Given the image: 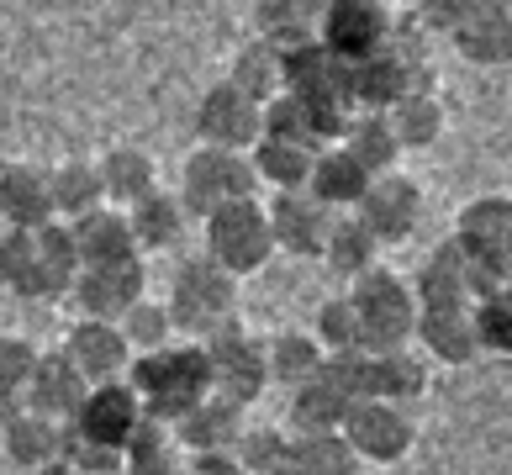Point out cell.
I'll use <instances>...</instances> for the list:
<instances>
[{
    "instance_id": "1",
    "label": "cell",
    "mask_w": 512,
    "mask_h": 475,
    "mask_svg": "<svg viewBox=\"0 0 512 475\" xmlns=\"http://www.w3.org/2000/svg\"><path fill=\"white\" fill-rule=\"evenodd\" d=\"M80 280V254H74L69 222H48L37 233H6L0 238V285L27 301L69 296Z\"/></svg>"
},
{
    "instance_id": "2",
    "label": "cell",
    "mask_w": 512,
    "mask_h": 475,
    "mask_svg": "<svg viewBox=\"0 0 512 475\" xmlns=\"http://www.w3.org/2000/svg\"><path fill=\"white\" fill-rule=\"evenodd\" d=\"M132 391H138V407L143 417L175 428L191 407H201L212 396V365H206V349L201 344H169L159 354H143L132 359Z\"/></svg>"
},
{
    "instance_id": "3",
    "label": "cell",
    "mask_w": 512,
    "mask_h": 475,
    "mask_svg": "<svg viewBox=\"0 0 512 475\" xmlns=\"http://www.w3.org/2000/svg\"><path fill=\"white\" fill-rule=\"evenodd\" d=\"M169 322H175L180 333L191 338H217L222 328H233V307H238V280L222 270V264H212L206 254L196 259H180L175 280H169Z\"/></svg>"
},
{
    "instance_id": "4",
    "label": "cell",
    "mask_w": 512,
    "mask_h": 475,
    "mask_svg": "<svg viewBox=\"0 0 512 475\" xmlns=\"http://www.w3.org/2000/svg\"><path fill=\"white\" fill-rule=\"evenodd\" d=\"M354 317H359V338H365V354H391L407 349L417 338V291L412 280H402L396 270H370L365 280H354Z\"/></svg>"
},
{
    "instance_id": "5",
    "label": "cell",
    "mask_w": 512,
    "mask_h": 475,
    "mask_svg": "<svg viewBox=\"0 0 512 475\" xmlns=\"http://www.w3.org/2000/svg\"><path fill=\"white\" fill-rule=\"evenodd\" d=\"M270 254H275V233H270V212L259 201H233L206 217V259L222 264L233 280L264 270Z\"/></svg>"
},
{
    "instance_id": "6",
    "label": "cell",
    "mask_w": 512,
    "mask_h": 475,
    "mask_svg": "<svg viewBox=\"0 0 512 475\" xmlns=\"http://www.w3.org/2000/svg\"><path fill=\"white\" fill-rule=\"evenodd\" d=\"M254 190H259V180H254V164H249V154H222V148H196L191 159H185V169H180V206L191 217H212V212H222V206H233V201H254Z\"/></svg>"
},
{
    "instance_id": "7",
    "label": "cell",
    "mask_w": 512,
    "mask_h": 475,
    "mask_svg": "<svg viewBox=\"0 0 512 475\" xmlns=\"http://www.w3.org/2000/svg\"><path fill=\"white\" fill-rule=\"evenodd\" d=\"M391 37H396V22H391V6H381V0H333V6H322V37L317 43L344 69L386 53Z\"/></svg>"
},
{
    "instance_id": "8",
    "label": "cell",
    "mask_w": 512,
    "mask_h": 475,
    "mask_svg": "<svg viewBox=\"0 0 512 475\" xmlns=\"http://www.w3.org/2000/svg\"><path fill=\"white\" fill-rule=\"evenodd\" d=\"M206 365H212V391L233 407H249L270 386V349L259 344L254 333H243L238 322L222 328L217 338H206Z\"/></svg>"
},
{
    "instance_id": "9",
    "label": "cell",
    "mask_w": 512,
    "mask_h": 475,
    "mask_svg": "<svg viewBox=\"0 0 512 475\" xmlns=\"http://www.w3.org/2000/svg\"><path fill=\"white\" fill-rule=\"evenodd\" d=\"M338 439L359 454V465H365V460H370V465H396V460H407V454H412L417 423H412L407 407H391V402H375V396H365V402L349 407L344 428H338Z\"/></svg>"
},
{
    "instance_id": "10",
    "label": "cell",
    "mask_w": 512,
    "mask_h": 475,
    "mask_svg": "<svg viewBox=\"0 0 512 475\" xmlns=\"http://www.w3.org/2000/svg\"><path fill=\"white\" fill-rule=\"evenodd\" d=\"M196 132H201V148H222V154H254V143L264 138V106L249 101L243 90L233 85H212L196 106Z\"/></svg>"
},
{
    "instance_id": "11",
    "label": "cell",
    "mask_w": 512,
    "mask_h": 475,
    "mask_svg": "<svg viewBox=\"0 0 512 475\" xmlns=\"http://www.w3.org/2000/svg\"><path fill=\"white\" fill-rule=\"evenodd\" d=\"M143 423V407H138V391L127 380H111V386H90V396L80 402V412L69 417V433L85 444H101V449H127V439L138 433Z\"/></svg>"
},
{
    "instance_id": "12",
    "label": "cell",
    "mask_w": 512,
    "mask_h": 475,
    "mask_svg": "<svg viewBox=\"0 0 512 475\" xmlns=\"http://www.w3.org/2000/svg\"><path fill=\"white\" fill-rule=\"evenodd\" d=\"M354 217L375 233V243H407L417 233V222H423V190H417V180L407 175H375L370 190H365V201L354 206Z\"/></svg>"
},
{
    "instance_id": "13",
    "label": "cell",
    "mask_w": 512,
    "mask_h": 475,
    "mask_svg": "<svg viewBox=\"0 0 512 475\" xmlns=\"http://www.w3.org/2000/svg\"><path fill=\"white\" fill-rule=\"evenodd\" d=\"M143 285H148V270L143 259H127V264H96V270H80L74 280V301L90 322H122L132 307L143 301Z\"/></svg>"
},
{
    "instance_id": "14",
    "label": "cell",
    "mask_w": 512,
    "mask_h": 475,
    "mask_svg": "<svg viewBox=\"0 0 512 475\" xmlns=\"http://www.w3.org/2000/svg\"><path fill=\"white\" fill-rule=\"evenodd\" d=\"M270 233H275V249H286V254H301V259H322V249H328V233H333V222L338 212H328L312 190H286V196H275L270 206Z\"/></svg>"
},
{
    "instance_id": "15",
    "label": "cell",
    "mask_w": 512,
    "mask_h": 475,
    "mask_svg": "<svg viewBox=\"0 0 512 475\" xmlns=\"http://www.w3.org/2000/svg\"><path fill=\"white\" fill-rule=\"evenodd\" d=\"M64 354L69 365L80 370L90 386H111V380H122V370H132V349L117 322H90L80 317L64 338Z\"/></svg>"
},
{
    "instance_id": "16",
    "label": "cell",
    "mask_w": 512,
    "mask_h": 475,
    "mask_svg": "<svg viewBox=\"0 0 512 475\" xmlns=\"http://www.w3.org/2000/svg\"><path fill=\"white\" fill-rule=\"evenodd\" d=\"M85 396H90V380L69 365L64 349L37 354V370H32V386H27V412L53 417V423H69Z\"/></svg>"
},
{
    "instance_id": "17",
    "label": "cell",
    "mask_w": 512,
    "mask_h": 475,
    "mask_svg": "<svg viewBox=\"0 0 512 475\" xmlns=\"http://www.w3.org/2000/svg\"><path fill=\"white\" fill-rule=\"evenodd\" d=\"M0 222H6V233H37V227L53 222L48 169H37V164L0 169Z\"/></svg>"
},
{
    "instance_id": "18",
    "label": "cell",
    "mask_w": 512,
    "mask_h": 475,
    "mask_svg": "<svg viewBox=\"0 0 512 475\" xmlns=\"http://www.w3.org/2000/svg\"><path fill=\"white\" fill-rule=\"evenodd\" d=\"M69 238H74V254H80V270L138 259V238H132V227H127V212H111V206L69 222Z\"/></svg>"
},
{
    "instance_id": "19",
    "label": "cell",
    "mask_w": 512,
    "mask_h": 475,
    "mask_svg": "<svg viewBox=\"0 0 512 475\" xmlns=\"http://www.w3.org/2000/svg\"><path fill=\"white\" fill-rule=\"evenodd\" d=\"M454 48H460L470 64H512V6L470 0L465 22L454 32Z\"/></svg>"
},
{
    "instance_id": "20",
    "label": "cell",
    "mask_w": 512,
    "mask_h": 475,
    "mask_svg": "<svg viewBox=\"0 0 512 475\" xmlns=\"http://www.w3.org/2000/svg\"><path fill=\"white\" fill-rule=\"evenodd\" d=\"M243 428H249V423H243V407L222 402V396L212 391L201 407L185 412L169 433H175V444H180V449H191V454H222V449H233V444H238V433H243Z\"/></svg>"
},
{
    "instance_id": "21",
    "label": "cell",
    "mask_w": 512,
    "mask_h": 475,
    "mask_svg": "<svg viewBox=\"0 0 512 475\" xmlns=\"http://www.w3.org/2000/svg\"><path fill=\"white\" fill-rule=\"evenodd\" d=\"M64 439H69V423H53V417H37V412H16L11 423L0 428L6 460L27 475L53 465V460H64Z\"/></svg>"
},
{
    "instance_id": "22",
    "label": "cell",
    "mask_w": 512,
    "mask_h": 475,
    "mask_svg": "<svg viewBox=\"0 0 512 475\" xmlns=\"http://www.w3.org/2000/svg\"><path fill=\"white\" fill-rule=\"evenodd\" d=\"M417 344H423L433 359H444V365H465V359H476V317L470 307H423L417 312Z\"/></svg>"
},
{
    "instance_id": "23",
    "label": "cell",
    "mask_w": 512,
    "mask_h": 475,
    "mask_svg": "<svg viewBox=\"0 0 512 475\" xmlns=\"http://www.w3.org/2000/svg\"><path fill=\"white\" fill-rule=\"evenodd\" d=\"M370 180L375 175H365L344 148H322V154L312 159V180H307V190L328 206V212H354L359 201H365V190H370Z\"/></svg>"
},
{
    "instance_id": "24",
    "label": "cell",
    "mask_w": 512,
    "mask_h": 475,
    "mask_svg": "<svg viewBox=\"0 0 512 475\" xmlns=\"http://www.w3.org/2000/svg\"><path fill=\"white\" fill-rule=\"evenodd\" d=\"M428 391V359L412 349H391V354H370V386L365 396L391 407H407Z\"/></svg>"
},
{
    "instance_id": "25",
    "label": "cell",
    "mask_w": 512,
    "mask_h": 475,
    "mask_svg": "<svg viewBox=\"0 0 512 475\" xmlns=\"http://www.w3.org/2000/svg\"><path fill=\"white\" fill-rule=\"evenodd\" d=\"M101 169V190L106 201L117 206H138L148 190H159V169H154V154H143L138 143H117L111 154L96 164Z\"/></svg>"
},
{
    "instance_id": "26",
    "label": "cell",
    "mask_w": 512,
    "mask_h": 475,
    "mask_svg": "<svg viewBox=\"0 0 512 475\" xmlns=\"http://www.w3.org/2000/svg\"><path fill=\"white\" fill-rule=\"evenodd\" d=\"M185 222H191V212L180 206L175 190H148L138 206H127V227L138 249H175L185 238Z\"/></svg>"
},
{
    "instance_id": "27",
    "label": "cell",
    "mask_w": 512,
    "mask_h": 475,
    "mask_svg": "<svg viewBox=\"0 0 512 475\" xmlns=\"http://www.w3.org/2000/svg\"><path fill=\"white\" fill-rule=\"evenodd\" d=\"M48 196H53V217L64 222H80L90 212H101L106 190H101V169L85 164V159H64L48 169Z\"/></svg>"
},
{
    "instance_id": "28",
    "label": "cell",
    "mask_w": 512,
    "mask_h": 475,
    "mask_svg": "<svg viewBox=\"0 0 512 475\" xmlns=\"http://www.w3.org/2000/svg\"><path fill=\"white\" fill-rule=\"evenodd\" d=\"M264 349H270V380H275V386H286V391H301L307 380L322 375V365H328L322 344H317L312 333H301V328L275 333Z\"/></svg>"
},
{
    "instance_id": "29",
    "label": "cell",
    "mask_w": 512,
    "mask_h": 475,
    "mask_svg": "<svg viewBox=\"0 0 512 475\" xmlns=\"http://www.w3.org/2000/svg\"><path fill=\"white\" fill-rule=\"evenodd\" d=\"M322 259H328L333 275L365 280L370 270H381V243H375V233H370L359 217H338L333 233H328V249H322Z\"/></svg>"
},
{
    "instance_id": "30",
    "label": "cell",
    "mask_w": 512,
    "mask_h": 475,
    "mask_svg": "<svg viewBox=\"0 0 512 475\" xmlns=\"http://www.w3.org/2000/svg\"><path fill=\"white\" fill-rule=\"evenodd\" d=\"M280 475H359V454L338 433H291V454Z\"/></svg>"
},
{
    "instance_id": "31",
    "label": "cell",
    "mask_w": 512,
    "mask_h": 475,
    "mask_svg": "<svg viewBox=\"0 0 512 475\" xmlns=\"http://www.w3.org/2000/svg\"><path fill=\"white\" fill-rule=\"evenodd\" d=\"M227 85L243 90V95H249V101H259V106H270L275 95H286V64H280V48H270L264 37H259V43H249V48H238Z\"/></svg>"
},
{
    "instance_id": "32",
    "label": "cell",
    "mask_w": 512,
    "mask_h": 475,
    "mask_svg": "<svg viewBox=\"0 0 512 475\" xmlns=\"http://www.w3.org/2000/svg\"><path fill=\"white\" fill-rule=\"evenodd\" d=\"M349 407H354V396H344L328 375H317L301 391H291V423H296V433H338V428H344V417H349Z\"/></svg>"
},
{
    "instance_id": "33",
    "label": "cell",
    "mask_w": 512,
    "mask_h": 475,
    "mask_svg": "<svg viewBox=\"0 0 512 475\" xmlns=\"http://www.w3.org/2000/svg\"><path fill=\"white\" fill-rule=\"evenodd\" d=\"M386 122H391V132H396V143L402 148H433L444 138V101L433 90H412L407 101H396L391 111H386Z\"/></svg>"
},
{
    "instance_id": "34",
    "label": "cell",
    "mask_w": 512,
    "mask_h": 475,
    "mask_svg": "<svg viewBox=\"0 0 512 475\" xmlns=\"http://www.w3.org/2000/svg\"><path fill=\"white\" fill-rule=\"evenodd\" d=\"M338 148H344L365 175H391L396 159H402V143H396V132H391L386 117H354Z\"/></svg>"
},
{
    "instance_id": "35",
    "label": "cell",
    "mask_w": 512,
    "mask_h": 475,
    "mask_svg": "<svg viewBox=\"0 0 512 475\" xmlns=\"http://www.w3.org/2000/svg\"><path fill=\"white\" fill-rule=\"evenodd\" d=\"M312 148H296V143H275V138H259L254 143V180H270L275 185V196H286V190H307L312 180Z\"/></svg>"
},
{
    "instance_id": "36",
    "label": "cell",
    "mask_w": 512,
    "mask_h": 475,
    "mask_svg": "<svg viewBox=\"0 0 512 475\" xmlns=\"http://www.w3.org/2000/svg\"><path fill=\"white\" fill-rule=\"evenodd\" d=\"M122 470L127 475H180L175 433H169L164 423H154V417H143L138 433H132L127 449H122Z\"/></svg>"
},
{
    "instance_id": "37",
    "label": "cell",
    "mask_w": 512,
    "mask_h": 475,
    "mask_svg": "<svg viewBox=\"0 0 512 475\" xmlns=\"http://www.w3.org/2000/svg\"><path fill=\"white\" fill-rule=\"evenodd\" d=\"M32 370H37V349L16 333H0V428H6L16 412H27Z\"/></svg>"
},
{
    "instance_id": "38",
    "label": "cell",
    "mask_w": 512,
    "mask_h": 475,
    "mask_svg": "<svg viewBox=\"0 0 512 475\" xmlns=\"http://www.w3.org/2000/svg\"><path fill=\"white\" fill-rule=\"evenodd\" d=\"M122 338H127V349H132V359H143V354H159V349H169V333H175V322H169V307H159V301H138L122 322Z\"/></svg>"
},
{
    "instance_id": "39",
    "label": "cell",
    "mask_w": 512,
    "mask_h": 475,
    "mask_svg": "<svg viewBox=\"0 0 512 475\" xmlns=\"http://www.w3.org/2000/svg\"><path fill=\"white\" fill-rule=\"evenodd\" d=\"M233 454H238V465L249 475H280V470H286V454H291V433H280V428H243Z\"/></svg>"
},
{
    "instance_id": "40",
    "label": "cell",
    "mask_w": 512,
    "mask_h": 475,
    "mask_svg": "<svg viewBox=\"0 0 512 475\" xmlns=\"http://www.w3.org/2000/svg\"><path fill=\"white\" fill-rule=\"evenodd\" d=\"M264 138L296 143V148H312V154H322V148H317V132H312V111H307V101H296V95H275V101L264 106Z\"/></svg>"
},
{
    "instance_id": "41",
    "label": "cell",
    "mask_w": 512,
    "mask_h": 475,
    "mask_svg": "<svg viewBox=\"0 0 512 475\" xmlns=\"http://www.w3.org/2000/svg\"><path fill=\"white\" fill-rule=\"evenodd\" d=\"M317 344L322 354H359L365 349V338H359V317H354V301L349 296H333V301H322V312H317Z\"/></svg>"
},
{
    "instance_id": "42",
    "label": "cell",
    "mask_w": 512,
    "mask_h": 475,
    "mask_svg": "<svg viewBox=\"0 0 512 475\" xmlns=\"http://www.w3.org/2000/svg\"><path fill=\"white\" fill-rule=\"evenodd\" d=\"M470 317H476V344H481V349L512 354V285H502V291H486L476 307H470Z\"/></svg>"
},
{
    "instance_id": "43",
    "label": "cell",
    "mask_w": 512,
    "mask_h": 475,
    "mask_svg": "<svg viewBox=\"0 0 512 475\" xmlns=\"http://www.w3.org/2000/svg\"><path fill=\"white\" fill-rule=\"evenodd\" d=\"M465 11H470V0H428V6H417V22H423L428 32H460L465 22Z\"/></svg>"
},
{
    "instance_id": "44",
    "label": "cell",
    "mask_w": 512,
    "mask_h": 475,
    "mask_svg": "<svg viewBox=\"0 0 512 475\" xmlns=\"http://www.w3.org/2000/svg\"><path fill=\"white\" fill-rule=\"evenodd\" d=\"M191 475H249V470L238 465L233 449H222V454H196V460H191Z\"/></svg>"
},
{
    "instance_id": "45",
    "label": "cell",
    "mask_w": 512,
    "mask_h": 475,
    "mask_svg": "<svg viewBox=\"0 0 512 475\" xmlns=\"http://www.w3.org/2000/svg\"><path fill=\"white\" fill-rule=\"evenodd\" d=\"M32 475H80L74 465H64V460H53V465H43V470H32Z\"/></svg>"
}]
</instances>
